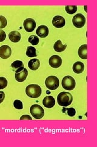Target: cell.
I'll return each instance as SVG.
<instances>
[{
    "label": "cell",
    "mask_w": 97,
    "mask_h": 147,
    "mask_svg": "<svg viewBox=\"0 0 97 147\" xmlns=\"http://www.w3.org/2000/svg\"><path fill=\"white\" fill-rule=\"evenodd\" d=\"M40 62L38 59H32L28 63V66L32 71H36L39 68Z\"/></svg>",
    "instance_id": "18"
},
{
    "label": "cell",
    "mask_w": 97,
    "mask_h": 147,
    "mask_svg": "<svg viewBox=\"0 0 97 147\" xmlns=\"http://www.w3.org/2000/svg\"><path fill=\"white\" fill-rule=\"evenodd\" d=\"M13 106H14L15 108L16 109L21 110L23 108V104L21 100H15L14 102H13Z\"/></svg>",
    "instance_id": "25"
},
{
    "label": "cell",
    "mask_w": 97,
    "mask_h": 147,
    "mask_svg": "<svg viewBox=\"0 0 97 147\" xmlns=\"http://www.w3.org/2000/svg\"><path fill=\"white\" fill-rule=\"evenodd\" d=\"M73 71L75 74H81L84 70V65L82 62L80 61H77L73 64Z\"/></svg>",
    "instance_id": "16"
},
{
    "label": "cell",
    "mask_w": 97,
    "mask_h": 147,
    "mask_svg": "<svg viewBox=\"0 0 97 147\" xmlns=\"http://www.w3.org/2000/svg\"><path fill=\"white\" fill-rule=\"evenodd\" d=\"M49 31L48 28L45 25H41L38 26L37 30L36 31V34L41 38H46V37H47L49 34Z\"/></svg>",
    "instance_id": "11"
},
{
    "label": "cell",
    "mask_w": 97,
    "mask_h": 147,
    "mask_svg": "<svg viewBox=\"0 0 97 147\" xmlns=\"http://www.w3.org/2000/svg\"><path fill=\"white\" fill-rule=\"evenodd\" d=\"M67 47V44H63L61 40H57L53 45V49L57 52H62Z\"/></svg>",
    "instance_id": "19"
},
{
    "label": "cell",
    "mask_w": 97,
    "mask_h": 147,
    "mask_svg": "<svg viewBox=\"0 0 97 147\" xmlns=\"http://www.w3.org/2000/svg\"><path fill=\"white\" fill-rule=\"evenodd\" d=\"M30 112L33 117L38 119L42 118L44 115L43 108L38 104L32 105L30 107Z\"/></svg>",
    "instance_id": "5"
},
{
    "label": "cell",
    "mask_w": 97,
    "mask_h": 147,
    "mask_svg": "<svg viewBox=\"0 0 97 147\" xmlns=\"http://www.w3.org/2000/svg\"><path fill=\"white\" fill-rule=\"evenodd\" d=\"M11 67L13 69V71L16 73H18L24 69V64L20 60H16L13 62L11 64Z\"/></svg>",
    "instance_id": "14"
},
{
    "label": "cell",
    "mask_w": 97,
    "mask_h": 147,
    "mask_svg": "<svg viewBox=\"0 0 97 147\" xmlns=\"http://www.w3.org/2000/svg\"><path fill=\"white\" fill-rule=\"evenodd\" d=\"M43 104L44 106L46 108H52L55 104V100L53 97L51 96H46L43 100Z\"/></svg>",
    "instance_id": "12"
},
{
    "label": "cell",
    "mask_w": 97,
    "mask_h": 147,
    "mask_svg": "<svg viewBox=\"0 0 97 147\" xmlns=\"http://www.w3.org/2000/svg\"><path fill=\"white\" fill-rule=\"evenodd\" d=\"M23 119H28V120H32V119L29 115H22L20 118V120H23Z\"/></svg>",
    "instance_id": "29"
},
{
    "label": "cell",
    "mask_w": 97,
    "mask_h": 147,
    "mask_svg": "<svg viewBox=\"0 0 97 147\" xmlns=\"http://www.w3.org/2000/svg\"><path fill=\"white\" fill-rule=\"evenodd\" d=\"M6 38V33L3 30H0V42H3Z\"/></svg>",
    "instance_id": "27"
},
{
    "label": "cell",
    "mask_w": 97,
    "mask_h": 147,
    "mask_svg": "<svg viewBox=\"0 0 97 147\" xmlns=\"http://www.w3.org/2000/svg\"><path fill=\"white\" fill-rule=\"evenodd\" d=\"M26 93L31 98H37L41 94V88L38 85L31 84L26 87Z\"/></svg>",
    "instance_id": "2"
},
{
    "label": "cell",
    "mask_w": 97,
    "mask_h": 147,
    "mask_svg": "<svg viewBox=\"0 0 97 147\" xmlns=\"http://www.w3.org/2000/svg\"><path fill=\"white\" fill-rule=\"evenodd\" d=\"M47 93L48 94H50V92L49 91H47Z\"/></svg>",
    "instance_id": "30"
},
{
    "label": "cell",
    "mask_w": 97,
    "mask_h": 147,
    "mask_svg": "<svg viewBox=\"0 0 97 147\" xmlns=\"http://www.w3.org/2000/svg\"><path fill=\"white\" fill-rule=\"evenodd\" d=\"M7 22L6 18L3 16H0V30L5 28L7 25Z\"/></svg>",
    "instance_id": "24"
},
{
    "label": "cell",
    "mask_w": 97,
    "mask_h": 147,
    "mask_svg": "<svg viewBox=\"0 0 97 147\" xmlns=\"http://www.w3.org/2000/svg\"><path fill=\"white\" fill-rule=\"evenodd\" d=\"M63 110H67V113L69 116L70 117H73L76 114V110L74 108H68V109H63Z\"/></svg>",
    "instance_id": "26"
},
{
    "label": "cell",
    "mask_w": 97,
    "mask_h": 147,
    "mask_svg": "<svg viewBox=\"0 0 97 147\" xmlns=\"http://www.w3.org/2000/svg\"><path fill=\"white\" fill-rule=\"evenodd\" d=\"M27 76H28V71H27L26 68H24V69L22 71L15 74V78L16 81L19 82H22L26 79Z\"/></svg>",
    "instance_id": "13"
},
{
    "label": "cell",
    "mask_w": 97,
    "mask_h": 147,
    "mask_svg": "<svg viewBox=\"0 0 97 147\" xmlns=\"http://www.w3.org/2000/svg\"><path fill=\"white\" fill-rule=\"evenodd\" d=\"M12 49L7 45H2L0 47V57L3 59H7L11 57Z\"/></svg>",
    "instance_id": "9"
},
{
    "label": "cell",
    "mask_w": 97,
    "mask_h": 147,
    "mask_svg": "<svg viewBox=\"0 0 97 147\" xmlns=\"http://www.w3.org/2000/svg\"><path fill=\"white\" fill-rule=\"evenodd\" d=\"M26 54L27 57L30 58H33L37 56V54H36V49L34 47H32V46H29V47H27Z\"/></svg>",
    "instance_id": "20"
},
{
    "label": "cell",
    "mask_w": 97,
    "mask_h": 147,
    "mask_svg": "<svg viewBox=\"0 0 97 147\" xmlns=\"http://www.w3.org/2000/svg\"><path fill=\"white\" fill-rule=\"evenodd\" d=\"M23 26L24 27V29L27 32H32L36 27L35 21L32 18H27L23 23Z\"/></svg>",
    "instance_id": "8"
},
{
    "label": "cell",
    "mask_w": 97,
    "mask_h": 147,
    "mask_svg": "<svg viewBox=\"0 0 97 147\" xmlns=\"http://www.w3.org/2000/svg\"><path fill=\"white\" fill-rule=\"evenodd\" d=\"M4 98H5V94L3 91H0V104L3 102Z\"/></svg>",
    "instance_id": "28"
},
{
    "label": "cell",
    "mask_w": 97,
    "mask_h": 147,
    "mask_svg": "<svg viewBox=\"0 0 97 147\" xmlns=\"http://www.w3.org/2000/svg\"><path fill=\"white\" fill-rule=\"evenodd\" d=\"M39 38L36 36L35 35H32L29 37V42L34 45H37L39 43Z\"/></svg>",
    "instance_id": "22"
},
{
    "label": "cell",
    "mask_w": 97,
    "mask_h": 147,
    "mask_svg": "<svg viewBox=\"0 0 97 147\" xmlns=\"http://www.w3.org/2000/svg\"><path fill=\"white\" fill-rule=\"evenodd\" d=\"M72 100L73 98L72 94L67 92H61L57 97L58 104L63 107H67L71 105L72 102Z\"/></svg>",
    "instance_id": "1"
},
{
    "label": "cell",
    "mask_w": 97,
    "mask_h": 147,
    "mask_svg": "<svg viewBox=\"0 0 97 147\" xmlns=\"http://www.w3.org/2000/svg\"><path fill=\"white\" fill-rule=\"evenodd\" d=\"M77 11V6H66V11L69 14H73Z\"/></svg>",
    "instance_id": "21"
},
{
    "label": "cell",
    "mask_w": 97,
    "mask_h": 147,
    "mask_svg": "<svg viewBox=\"0 0 97 147\" xmlns=\"http://www.w3.org/2000/svg\"><path fill=\"white\" fill-rule=\"evenodd\" d=\"M73 25L78 28H80L84 26L86 24V18L81 13H78L73 17Z\"/></svg>",
    "instance_id": "6"
},
{
    "label": "cell",
    "mask_w": 97,
    "mask_h": 147,
    "mask_svg": "<svg viewBox=\"0 0 97 147\" xmlns=\"http://www.w3.org/2000/svg\"><path fill=\"white\" fill-rule=\"evenodd\" d=\"M7 86V80L5 77H0V90L5 88Z\"/></svg>",
    "instance_id": "23"
},
{
    "label": "cell",
    "mask_w": 97,
    "mask_h": 147,
    "mask_svg": "<svg viewBox=\"0 0 97 147\" xmlns=\"http://www.w3.org/2000/svg\"><path fill=\"white\" fill-rule=\"evenodd\" d=\"M52 24L55 27L57 28H60L64 26L66 24V21L63 17L60 16H56L53 18Z\"/></svg>",
    "instance_id": "10"
},
{
    "label": "cell",
    "mask_w": 97,
    "mask_h": 147,
    "mask_svg": "<svg viewBox=\"0 0 97 147\" xmlns=\"http://www.w3.org/2000/svg\"><path fill=\"white\" fill-rule=\"evenodd\" d=\"M78 56L81 59H87V45L84 44L81 45L78 49Z\"/></svg>",
    "instance_id": "17"
},
{
    "label": "cell",
    "mask_w": 97,
    "mask_h": 147,
    "mask_svg": "<svg viewBox=\"0 0 97 147\" xmlns=\"http://www.w3.org/2000/svg\"><path fill=\"white\" fill-rule=\"evenodd\" d=\"M76 83L75 79L70 76L64 77L62 80V86L66 90H73L75 88Z\"/></svg>",
    "instance_id": "4"
},
{
    "label": "cell",
    "mask_w": 97,
    "mask_h": 147,
    "mask_svg": "<svg viewBox=\"0 0 97 147\" xmlns=\"http://www.w3.org/2000/svg\"><path fill=\"white\" fill-rule=\"evenodd\" d=\"M49 63L50 66L53 68H58L61 66L62 59L58 55H53L50 58Z\"/></svg>",
    "instance_id": "7"
},
{
    "label": "cell",
    "mask_w": 97,
    "mask_h": 147,
    "mask_svg": "<svg viewBox=\"0 0 97 147\" xmlns=\"http://www.w3.org/2000/svg\"><path fill=\"white\" fill-rule=\"evenodd\" d=\"M45 85L47 88L50 90H55L58 88L59 81L58 77L54 76L48 77L45 80Z\"/></svg>",
    "instance_id": "3"
},
{
    "label": "cell",
    "mask_w": 97,
    "mask_h": 147,
    "mask_svg": "<svg viewBox=\"0 0 97 147\" xmlns=\"http://www.w3.org/2000/svg\"><path fill=\"white\" fill-rule=\"evenodd\" d=\"M9 38L10 40L12 41V42L16 43L19 42V41L21 40V34L18 31H13L9 33Z\"/></svg>",
    "instance_id": "15"
}]
</instances>
